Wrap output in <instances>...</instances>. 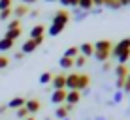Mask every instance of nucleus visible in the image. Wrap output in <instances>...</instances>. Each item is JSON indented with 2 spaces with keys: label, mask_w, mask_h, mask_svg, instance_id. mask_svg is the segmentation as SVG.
Returning <instances> with one entry per match:
<instances>
[{
  "label": "nucleus",
  "mask_w": 130,
  "mask_h": 120,
  "mask_svg": "<svg viewBox=\"0 0 130 120\" xmlns=\"http://www.w3.org/2000/svg\"><path fill=\"white\" fill-rule=\"evenodd\" d=\"M77 73L66 75V90H77Z\"/></svg>",
  "instance_id": "6"
},
{
  "label": "nucleus",
  "mask_w": 130,
  "mask_h": 120,
  "mask_svg": "<svg viewBox=\"0 0 130 120\" xmlns=\"http://www.w3.org/2000/svg\"><path fill=\"white\" fill-rule=\"evenodd\" d=\"M77 8H79L81 11H91V10H92L94 6H92V0H79Z\"/></svg>",
  "instance_id": "16"
},
{
  "label": "nucleus",
  "mask_w": 130,
  "mask_h": 120,
  "mask_svg": "<svg viewBox=\"0 0 130 120\" xmlns=\"http://www.w3.org/2000/svg\"><path fill=\"white\" fill-rule=\"evenodd\" d=\"M85 62H87V58H85V56H81V55H77V56L74 58V66H77V68H83Z\"/></svg>",
  "instance_id": "27"
},
{
  "label": "nucleus",
  "mask_w": 130,
  "mask_h": 120,
  "mask_svg": "<svg viewBox=\"0 0 130 120\" xmlns=\"http://www.w3.org/2000/svg\"><path fill=\"white\" fill-rule=\"evenodd\" d=\"M53 81V75L49 73V71H43L42 75H40V83L42 84H47V83H51Z\"/></svg>",
  "instance_id": "26"
},
{
  "label": "nucleus",
  "mask_w": 130,
  "mask_h": 120,
  "mask_svg": "<svg viewBox=\"0 0 130 120\" xmlns=\"http://www.w3.org/2000/svg\"><path fill=\"white\" fill-rule=\"evenodd\" d=\"M55 116H57V118H60V120L68 118V109H66V105H64V107H59V109L55 111Z\"/></svg>",
  "instance_id": "23"
},
{
  "label": "nucleus",
  "mask_w": 130,
  "mask_h": 120,
  "mask_svg": "<svg viewBox=\"0 0 130 120\" xmlns=\"http://www.w3.org/2000/svg\"><path fill=\"white\" fill-rule=\"evenodd\" d=\"M43 32H45L43 25H36V26H32V30H30V39H36V38H43Z\"/></svg>",
  "instance_id": "10"
},
{
  "label": "nucleus",
  "mask_w": 130,
  "mask_h": 120,
  "mask_svg": "<svg viewBox=\"0 0 130 120\" xmlns=\"http://www.w3.org/2000/svg\"><path fill=\"white\" fill-rule=\"evenodd\" d=\"M59 2L62 4V6H72V8H77L79 0H59Z\"/></svg>",
  "instance_id": "30"
},
{
  "label": "nucleus",
  "mask_w": 130,
  "mask_h": 120,
  "mask_svg": "<svg viewBox=\"0 0 130 120\" xmlns=\"http://www.w3.org/2000/svg\"><path fill=\"white\" fill-rule=\"evenodd\" d=\"M21 36V28H15V30H6V34H4V38L6 39H11V41H15L17 38Z\"/></svg>",
  "instance_id": "15"
},
{
  "label": "nucleus",
  "mask_w": 130,
  "mask_h": 120,
  "mask_svg": "<svg viewBox=\"0 0 130 120\" xmlns=\"http://www.w3.org/2000/svg\"><path fill=\"white\" fill-rule=\"evenodd\" d=\"M128 4H130V0H128Z\"/></svg>",
  "instance_id": "49"
},
{
  "label": "nucleus",
  "mask_w": 130,
  "mask_h": 120,
  "mask_svg": "<svg viewBox=\"0 0 130 120\" xmlns=\"http://www.w3.org/2000/svg\"><path fill=\"white\" fill-rule=\"evenodd\" d=\"M15 28H21L19 26V19H13V21L8 23V30H15Z\"/></svg>",
  "instance_id": "33"
},
{
  "label": "nucleus",
  "mask_w": 130,
  "mask_h": 120,
  "mask_svg": "<svg viewBox=\"0 0 130 120\" xmlns=\"http://www.w3.org/2000/svg\"><path fill=\"white\" fill-rule=\"evenodd\" d=\"M25 98H13V100H10V103H8V107L10 109H21V107H25Z\"/></svg>",
  "instance_id": "13"
},
{
  "label": "nucleus",
  "mask_w": 130,
  "mask_h": 120,
  "mask_svg": "<svg viewBox=\"0 0 130 120\" xmlns=\"http://www.w3.org/2000/svg\"><path fill=\"white\" fill-rule=\"evenodd\" d=\"M119 4L121 6H128V0H119Z\"/></svg>",
  "instance_id": "42"
},
{
  "label": "nucleus",
  "mask_w": 130,
  "mask_h": 120,
  "mask_svg": "<svg viewBox=\"0 0 130 120\" xmlns=\"http://www.w3.org/2000/svg\"><path fill=\"white\" fill-rule=\"evenodd\" d=\"M62 30H64V26H59V25H51L49 26V36H59V34L62 32Z\"/></svg>",
  "instance_id": "21"
},
{
  "label": "nucleus",
  "mask_w": 130,
  "mask_h": 120,
  "mask_svg": "<svg viewBox=\"0 0 130 120\" xmlns=\"http://www.w3.org/2000/svg\"><path fill=\"white\" fill-rule=\"evenodd\" d=\"M64 120H68V118H64Z\"/></svg>",
  "instance_id": "48"
},
{
  "label": "nucleus",
  "mask_w": 130,
  "mask_h": 120,
  "mask_svg": "<svg viewBox=\"0 0 130 120\" xmlns=\"http://www.w3.org/2000/svg\"><path fill=\"white\" fill-rule=\"evenodd\" d=\"M13 13V8L11 10H4V11H0V21H6V19H10V15Z\"/></svg>",
  "instance_id": "31"
},
{
  "label": "nucleus",
  "mask_w": 130,
  "mask_h": 120,
  "mask_svg": "<svg viewBox=\"0 0 130 120\" xmlns=\"http://www.w3.org/2000/svg\"><path fill=\"white\" fill-rule=\"evenodd\" d=\"M92 56H94V58H96L98 62H106V60H107V58L111 56V53H104V51H94V55H92Z\"/></svg>",
  "instance_id": "17"
},
{
  "label": "nucleus",
  "mask_w": 130,
  "mask_h": 120,
  "mask_svg": "<svg viewBox=\"0 0 130 120\" xmlns=\"http://www.w3.org/2000/svg\"><path fill=\"white\" fill-rule=\"evenodd\" d=\"M109 68H111V66L107 64V62H104V66H102V69H104V71H107V69H109Z\"/></svg>",
  "instance_id": "38"
},
{
  "label": "nucleus",
  "mask_w": 130,
  "mask_h": 120,
  "mask_svg": "<svg viewBox=\"0 0 130 120\" xmlns=\"http://www.w3.org/2000/svg\"><path fill=\"white\" fill-rule=\"evenodd\" d=\"M8 64H10V60H8L6 56H2V55H0V69L8 68Z\"/></svg>",
  "instance_id": "34"
},
{
  "label": "nucleus",
  "mask_w": 130,
  "mask_h": 120,
  "mask_svg": "<svg viewBox=\"0 0 130 120\" xmlns=\"http://www.w3.org/2000/svg\"><path fill=\"white\" fill-rule=\"evenodd\" d=\"M126 84L130 86V73H128V77H126Z\"/></svg>",
  "instance_id": "44"
},
{
  "label": "nucleus",
  "mask_w": 130,
  "mask_h": 120,
  "mask_svg": "<svg viewBox=\"0 0 130 120\" xmlns=\"http://www.w3.org/2000/svg\"><path fill=\"white\" fill-rule=\"evenodd\" d=\"M34 43H36V47H40V45L43 43V38H36V39H34Z\"/></svg>",
  "instance_id": "37"
},
{
  "label": "nucleus",
  "mask_w": 130,
  "mask_h": 120,
  "mask_svg": "<svg viewBox=\"0 0 130 120\" xmlns=\"http://www.w3.org/2000/svg\"><path fill=\"white\" fill-rule=\"evenodd\" d=\"M45 2H55V0H45Z\"/></svg>",
  "instance_id": "47"
},
{
  "label": "nucleus",
  "mask_w": 130,
  "mask_h": 120,
  "mask_svg": "<svg viewBox=\"0 0 130 120\" xmlns=\"http://www.w3.org/2000/svg\"><path fill=\"white\" fill-rule=\"evenodd\" d=\"M111 49H113V45H111V41H107V39H100V41H96V43H94V51L111 53Z\"/></svg>",
  "instance_id": "8"
},
{
  "label": "nucleus",
  "mask_w": 130,
  "mask_h": 120,
  "mask_svg": "<svg viewBox=\"0 0 130 120\" xmlns=\"http://www.w3.org/2000/svg\"><path fill=\"white\" fill-rule=\"evenodd\" d=\"M59 64H60V68H64V69H72V66H74V60H72V58H66V56H62Z\"/></svg>",
  "instance_id": "24"
},
{
  "label": "nucleus",
  "mask_w": 130,
  "mask_h": 120,
  "mask_svg": "<svg viewBox=\"0 0 130 120\" xmlns=\"http://www.w3.org/2000/svg\"><path fill=\"white\" fill-rule=\"evenodd\" d=\"M70 13L66 11V10H60V11H57L55 13V17H53V23L51 25H59V26H66V23L70 21Z\"/></svg>",
  "instance_id": "2"
},
{
  "label": "nucleus",
  "mask_w": 130,
  "mask_h": 120,
  "mask_svg": "<svg viewBox=\"0 0 130 120\" xmlns=\"http://www.w3.org/2000/svg\"><path fill=\"white\" fill-rule=\"evenodd\" d=\"M79 98H81L79 90H66V105H75Z\"/></svg>",
  "instance_id": "4"
},
{
  "label": "nucleus",
  "mask_w": 130,
  "mask_h": 120,
  "mask_svg": "<svg viewBox=\"0 0 130 120\" xmlns=\"http://www.w3.org/2000/svg\"><path fill=\"white\" fill-rule=\"evenodd\" d=\"M104 2H106V0H92V6H94V8H102Z\"/></svg>",
  "instance_id": "36"
},
{
  "label": "nucleus",
  "mask_w": 130,
  "mask_h": 120,
  "mask_svg": "<svg viewBox=\"0 0 130 120\" xmlns=\"http://www.w3.org/2000/svg\"><path fill=\"white\" fill-rule=\"evenodd\" d=\"M89 84H91V77H89V75H79L77 77V90H85V88H89Z\"/></svg>",
  "instance_id": "9"
},
{
  "label": "nucleus",
  "mask_w": 130,
  "mask_h": 120,
  "mask_svg": "<svg viewBox=\"0 0 130 120\" xmlns=\"http://www.w3.org/2000/svg\"><path fill=\"white\" fill-rule=\"evenodd\" d=\"M25 107H26V111H28V113H38L42 105H40L38 100H28V101L25 103Z\"/></svg>",
  "instance_id": "11"
},
{
  "label": "nucleus",
  "mask_w": 130,
  "mask_h": 120,
  "mask_svg": "<svg viewBox=\"0 0 130 120\" xmlns=\"http://www.w3.org/2000/svg\"><path fill=\"white\" fill-rule=\"evenodd\" d=\"M26 6L25 4H21V6H17V8H13V15L15 17H23V15H26Z\"/></svg>",
  "instance_id": "20"
},
{
  "label": "nucleus",
  "mask_w": 130,
  "mask_h": 120,
  "mask_svg": "<svg viewBox=\"0 0 130 120\" xmlns=\"http://www.w3.org/2000/svg\"><path fill=\"white\" fill-rule=\"evenodd\" d=\"M104 6H106V8H109V10H121V8H123V6L119 4V0H106Z\"/></svg>",
  "instance_id": "25"
},
{
  "label": "nucleus",
  "mask_w": 130,
  "mask_h": 120,
  "mask_svg": "<svg viewBox=\"0 0 130 120\" xmlns=\"http://www.w3.org/2000/svg\"><path fill=\"white\" fill-rule=\"evenodd\" d=\"M11 2H13V0H0V11L11 10Z\"/></svg>",
  "instance_id": "28"
},
{
  "label": "nucleus",
  "mask_w": 130,
  "mask_h": 120,
  "mask_svg": "<svg viewBox=\"0 0 130 120\" xmlns=\"http://www.w3.org/2000/svg\"><path fill=\"white\" fill-rule=\"evenodd\" d=\"M62 101H66V90H53V94H51V103L59 105V103H62Z\"/></svg>",
  "instance_id": "7"
},
{
  "label": "nucleus",
  "mask_w": 130,
  "mask_h": 120,
  "mask_svg": "<svg viewBox=\"0 0 130 120\" xmlns=\"http://www.w3.org/2000/svg\"><path fill=\"white\" fill-rule=\"evenodd\" d=\"M51 83L55 90H66V75H53Z\"/></svg>",
  "instance_id": "3"
},
{
  "label": "nucleus",
  "mask_w": 130,
  "mask_h": 120,
  "mask_svg": "<svg viewBox=\"0 0 130 120\" xmlns=\"http://www.w3.org/2000/svg\"><path fill=\"white\" fill-rule=\"evenodd\" d=\"M128 73H130L128 68H126V66H123V64H119L117 68H115V77H117V79H126Z\"/></svg>",
  "instance_id": "12"
},
{
  "label": "nucleus",
  "mask_w": 130,
  "mask_h": 120,
  "mask_svg": "<svg viewBox=\"0 0 130 120\" xmlns=\"http://www.w3.org/2000/svg\"><path fill=\"white\" fill-rule=\"evenodd\" d=\"M123 90H117V92H115V94H113V103H121V101H123Z\"/></svg>",
  "instance_id": "32"
},
{
  "label": "nucleus",
  "mask_w": 130,
  "mask_h": 120,
  "mask_svg": "<svg viewBox=\"0 0 130 120\" xmlns=\"http://www.w3.org/2000/svg\"><path fill=\"white\" fill-rule=\"evenodd\" d=\"M77 49H79V55L85 56V58H87V56H92V55H94V45H92V43H81V45H79Z\"/></svg>",
  "instance_id": "5"
},
{
  "label": "nucleus",
  "mask_w": 130,
  "mask_h": 120,
  "mask_svg": "<svg viewBox=\"0 0 130 120\" xmlns=\"http://www.w3.org/2000/svg\"><path fill=\"white\" fill-rule=\"evenodd\" d=\"M15 58H17V60H21V58H23V53H21V51H19V53H15Z\"/></svg>",
  "instance_id": "41"
},
{
  "label": "nucleus",
  "mask_w": 130,
  "mask_h": 120,
  "mask_svg": "<svg viewBox=\"0 0 130 120\" xmlns=\"http://www.w3.org/2000/svg\"><path fill=\"white\" fill-rule=\"evenodd\" d=\"M91 11H92V13H102V8H92Z\"/></svg>",
  "instance_id": "39"
},
{
  "label": "nucleus",
  "mask_w": 130,
  "mask_h": 120,
  "mask_svg": "<svg viewBox=\"0 0 130 120\" xmlns=\"http://www.w3.org/2000/svg\"><path fill=\"white\" fill-rule=\"evenodd\" d=\"M17 118H28V111H26V107H21V109H17Z\"/></svg>",
  "instance_id": "29"
},
{
  "label": "nucleus",
  "mask_w": 130,
  "mask_h": 120,
  "mask_svg": "<svg viewBox=\"0 0 130 120\" xmlns=\"http://www.w3.org/2000/svg\"><path fill=\"white\" fill-rule=\"evenodd\" d=\"M124 53H130V38H124L121 39V41L111 49V56H115V58H119L121 55H124Z\"/></svg>",
  "instance_id": "1"
},
{
  "label": "nucleus",
  "mask_w": 130,
  "mask_h": 120,
  "mask_svg": "<svg viewBox=\"0 0 130 120\" xmlns=\"http://www.w3.org/2000/svg\"><path fill=\"white\" fill-rule=\"evenodd\" d=\"M89 13H91V11H81L79 8H75V10H74V19H75V21H83Z\"/></svg>",
  "instance_id": "22"
},
{
  "label": "nucleus",
  "mask_w": 130,
  "mask_h": 120,
  "mask_svg": "<svg viewBox=\"0 0 130 120\" xmlns=\"http://www.w3.org/2000/svg\"><path fill=\"white\" fill-rule=\"evenodd\" d=\"M77 55H79V49L77 47H68V49H66V53H64L66 58H72V60H74Z\"/></svg>",
  "instance_id": "19"
},
{
  "label": "nucleus",
  "mask_w": 130,
  "mask_h": 120,
  "mask_svg": "<svg viewBox=\"0 0 130 120\" xmlns=\"http://www.w3.org/2000/svg\"><path fill=\"white\" fill-rule=\"evenodd\" d=\"M124 81H126V79H117V81H115V86H117V90H121V88L124 86Z\"/></svg>",
  "instance_id": "35"
},
{
  "label": "nucleus",
  "mask_w": 130,
  "mask_h": 120,
  "mask_svg": "<svg viewBox=\"0 0 130 120\" xmlns=\"http://www.w3.org/2000/svg\"><path fill=\"white\" fill-rule=\"evenodd\" d=\"M13 43H15V41H11V39L2 38V39H0V51H10V49L13 47Z\"/></svg>",
  "instance_id": "18"
},
{
  "label": "nucleus",
  "mask_w": 130,
  "mask_h": 120,
  "mask_svg": "<svg viewBox=\"0 0 130 120\" xmlns=\"http://www.w3.org/2000/svg\"><path fill=\"white\" fill-rule=\"evenodd\" d=\"M21 2H26V4H32V2H36V0H21Z\"/></svg>",
  "instance_id": "43"
},
{
  "label": "nucleus",
  "mask_w": 130,
  "mask_h": 120,
  "mask_svg": "<svg viewBox=\"0 0 130 120\" xmlns=\"http://www.w3.org/2000/svg\"><path fill=\"white\" fill-rule=\"evenodd\" d=\"M6 109H8V105H0V114L6 113Z\"/></svg>",
  "instance_id": "40"
},
{
  "label": "nucleus",
  "mask_w": 130,
  "mask_h": 120,
  "mask_svg": "<svg viewBox=\"0 0 130 120\" xmlns=\"http://www.w3.org/2000/svg\"><path fill=\"white\" fill-rule=\"evenodd\" d=\"M34 49H36L34 39H28V41H25V43H23V47H21V53H23V55H28V53H32Z\"/></svg>",
  "instance_id": "14"
},
{
  "label": "nucleus",
  "mask_w": 130,
  "mask_h": 120,
  "mask_svg": "<svg viewBox=\"0 0 130 120\" xmlns=\"http://www.w3.org/2000/svg\"><path fill=\"white\" fill-rule=\"evenodd\" d=\"M25 120H34V118H30V116H28V118H25Z\"/></svg>",
  "instance_id": "46"
},
{
  "label": "nucleus",
  "mask_w": 130,
  "mask_h": 120,
  "mask_svg": "<svg viewBox=\"0 0 130 120\" xmlns=\"http://www.w3.org/2000/svg\"><path fill=\"white\" fill-rule=\"evenodd\" d=\"M94 120H106V118H104V116H96Z\"/></svg>",
  "instance_id": "45"
}]
</instances>
